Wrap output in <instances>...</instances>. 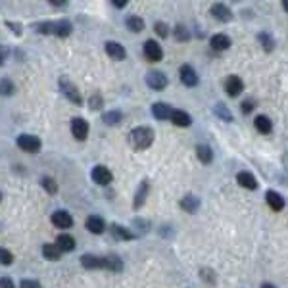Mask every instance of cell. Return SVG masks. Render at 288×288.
Returning <instances> with one entry per match:
<instances>
[{"instance_id": "6da1fadb", "label": "cell", "mask_w": 288, "mask_h": 288, "mask_svg": "<svg viewBox=\"0 0 288 288\" xmlns=\"http://www.w3.org/2000/svg\"><path fill=\"white\" fill-rule=\"evenodd\" d=\"M129 142L135 150H146L154 142V129L152 127H135L129 133Z\"/></svg>"}, {"instance_id": "7a4b0ae2", "label": "cell", "mask_w": 288, "mask_h": 288, "mask_svg": "<svg viewBox=\"0 0 288 288\" xmlns=\"http://www.w3.org/2000/svg\"><path fill=\"white\" fill-rule=\"evenodd\" d=\"M60 90H62V94H64L71 104L83 106V96H81V92L77 90V86H75L67 77H60Z\"/></svg>"}, {"instance_id": "3957f363", "label": "cell", "mask_w": 288, "mask_h": 288, "mask_svg": "<svg viewBox=\"0 0 288 288\" xmlns=\"http://www.w3.org/2000/svg\"><path fill=\"white\" fill-rule=\"evenodd\" d=\"M16 144H18V148H22L23 152H29V154H35L41 150V139L35 135H20Z\"/></svg>"}, {"instance_id": "277c9868", "label": "cell", "mask_w": 288, "mask_h": 288, "mask_svg": "<svg viewBox=\"0 0 288 288\" xmlns=\"http://www.w3.org/2000/svg\"><path fill=\"white\" fill-rule=\"evenodd\" d=\"M142 52H144V58L152 62V64H156V62H161V58H163V48L160 46V43H156L154 39H150L144 43V48H142Z\"/></svg>"}, {"instance_id": "5b68a950", "label": "cell", "mask_w": 288, "mask_h": 288, "mask_svg": "<svg viewBox=\"0 0 288 288\" xmlns=\"http://www.w3.org/2000/svg\"><path fill=\"white\" fill-rule=\"evenodd\" d=\"M146 85L152 88V90H163L165 86L169 85V79L163 71H150L146 75Z\"/></svg>"}, {"instance_id": "8992f818", "label": "cell", "mask_w": 288, "mask_h": 288, "mask_svg": "<svg viewBox=\"0 0 288 288\" xmlns=\"http://www.w3.org/2000/svg\"><path fill=\"white\" fill-rule=\"evenodd\" d=\"M242 90H244V81H242L238 75H229V77L225 79V92L231 96V98L238 96Z\"/></svg>"}, {"instance_id": "52a82bcc", "label": "cell", "mask_w": 288, "mask_h": 288, "mask_svg": "<svg viewBox=\"0 0 288 288\" xmlns=\"http://www.w3.org/2000/svg\"><path fill=\"white\" fill-rule=\"evenodd\" d=\"M90 177L100 186H106V184H110V182L114 181V175H112V171L108 169L106 165H96L94 169H92V173H90Z\"/></svg>"}, {"instance_id": "ba28073f", "label": "cell", "mask_w": 288, "mask_h": 288, "mask_svg": "<svg viewBox=\"0 0 288 288\" xmlns=\"http://www.w3.org/2000/svg\"><path fill=\"white\" fill-rule=\"evenodd\" d=\"M179 79H181V83L184 86H196L198 85V73L194 71V67L188 64L181 65V69H179Z\"/></svg>"}, {"instance_id": "9c48e42d", "label": "cell", "mask_w": 288, "mask_h": 288, "mask_svg": "<svg viewBox=\"0 0 288 288\" xmlns=\"http://www.w3.org/2000/svg\"><path fill=\"white\" fill-rule=\"evenodd\" d=\"M50 221H52L58 229H69V227H73V217H71V214H67L65 210H56V212L50 215Z\"/></svg>"}, {"instance_id": "30bf717a", "label": "cell", "mask_w": 288, "mask_h": 288, "mask_svg": "<svg viewBox=\"0 0 288 288\" xmlns=\"http://www.w3.org/2000/svg\"><path fill=\"white\" fill-rule=\"evenodd\" d=\"M210 14L214 16L215 20H219V22H231L233 20V12L227 8V4H223V2H215V4H212V8H210Z\"/></svg>"}, {"instance_id": "8fae6325", "label": "cell", "mask_w": 288, "mask_h": 288, "mask_svg": "<svg viewBox=\"0 0 288 288\" xmlns=\"http://www.w3.org/2000/svg\"><path fill=\"white\" fill-rule=\"evenodd\" d=\"M88 131H90V127L83 118L71 119V133H73V137L77 140H85L88 137Z\"/></svg>"}, {"instance_id": "7c38bea8", "label": "cell", "mask_w": 288, "mask_h": 288, "mask_svg": "<svg viewBox=\"0 0 288 288\" xmlns=\"http://www.w3.org/2000/svg\"><path fill=\"white\" fill-rule=\"evenodd\" d=\"M106 54L112 60H118V62L127 58V50L123 48V44L116 43V41H108L106 43Z\"/></svg>"}, {"instance_id": "4fadbf2b", "label": "cell", "mask_w": 288, "mask_h": 288, "mask_svg": "<svg viewBox=\"0 0 288 288\" xmlns=\"http://www.w3.org/2000/svg\"><path fill=\"white\" fill-rule=\"evenodd\" d=\"M86 229L92 233V235H102L104 231H106V221L100 217V215H88L86 217Z\"/></svg>"}, {"instance_id": "5bb4252c", "label": "cell", "mask_w": 288, "mask_h": 288, "mask_svg": "<svg viewBox=\"0 0 288 288\" xmlns=\"http://www.w3.org/2000/svg\"><path fill=\"white\" fill-rule=\"evenodd\" d=\"M81 265L85 269H106V257L85 254V256H81Z\"/></svg>"}, {"instance_id": "9a60e30c", "label": "cell", "mask_w": 288, "mask_h": 288, "mask_svg": "<svg viewBox=\"0 0 288 288\" xmlns=\"http://www.w3.org/2000/svg\"><path fill=\"white\" fill-rule=\"evenodd\" d=\"M148 192H150V182L148 181H142L139 184V188H137L135 200H133V208H135V210H140V208L144 206L146 198H148Z\"/></svg>"}, {"instance_id": "2e32d148", "label": "cell", "mask_w": 288, "mask_h": 288, "mask_svg": "<svg viewBox=\"0 0 288 288\" xmlns=\"http://www.w3.org/2000/svg\"><path fill=\"white\" fill-rule=\"evenodd\" d=\"M171 114H173V108L165 102H156L152 106V116L160 121H165V119H171Z\"/></svg>"}, {"instance_id": "e0dca14e", "label": "cell", "mask_w": 288, "mask_h": 288, "mask_svg": "<svg viewBox=\"0 0 288 288\" xmlns=\"http://www.w3.org/2000/svg\"><path fill=\"white\" fill-rule=\"evenodd\" d=\"M236 182H238L242 188H248V190H256L257 188L256 177H254L250 171H240V173L236 175Z\"/></svg>"}, {"instance_id": "ac0fdd59", "label": "cell", "mask_w": 288, "mask_h": 288, "mask_svg": "<svg viewBox=\"0 0 288 288\" xmlns=\"http://www.w3.org/2000/svg\"><path fill=\"white\" fill-rule=\"evenodd\" d=\"M210 44H212V48L217 50V52H223L227 48H231V39L225 35V33H215L214 37L210 39Z\"/></svg>"}, {"instance_id": "d6986e66", "label": "cell", "mask_w": 288, "mask_h": 288, "mask_svg": "<svg viewBox=\"0 0 288 288\" xmlns=\"http://www.w3.org/2000/svg\"><path fill=\"white\" fill-rule=\"evenodd\" d=\"M171 121H173V125H177V127H190L192 125L190 114H186L184 110H173Z\"/></svg>"}, {"instance_id": "ffe728a7", "label": "cell", "mask_w": 288, "mask_h": 288, "mask_svg": "<svg viewBox=\"0 0 288 288\" xmlns=\"http://www.w3.org/2000/svg\"><path fill=\"white\" fill-rule=\"evenodd\" d=\"M265 200L269 204V208L273 210V212H280V210H284V198L278 194L277 190H269L265 194Z\"/></svg>"}, {"instance_id": "44dd1931", "label": "cell", "mask_w": 288, "mask_h": 288, "mask_svg": "<svg viewBox=\"0 0 288 288\" xmlns=\"http://www.w3.org/2000/svg\"><path fill=\"white\" fill-rule=\"evenodd\" d=\"M179 206H181L186 214H196V212H198V208H200V198H198V196H194V194H186V196L181 200Z\"/></svg>"}, {"instance_id": "7402d4cb", "label": "cell", "mask_w": 288, "mask_h": 288, "mask_svg": "<svg viewBox=\"0 0 288 288\" xmlns=\"http://www.w3.org/2000/svg\"><path fill=\"white\" fill-rule=\"evenodd\" d=\"M110 233H112V236H114L116 240H133V238L137 236L133 231H129V229H125V227H121V225L118 223H114L110 227Z\"/></svg>"}, {"instance_id": "603a6c76", "label": "cell", "mask_w": 288, "mask_h": 288, "mask_svg": "<svg viewBox=\"0 0 288 288\" xmlns=\"http://www.w3.org/2000/svg\"><path fill=\"white\" fill-rule=\"evenodd\" d=\"M56 246L60 248V252H73L75 250V238L71 235H60L56 238Z\"/></svg>"}, {"instance_id": "cb8c5ba5", "label": "cell", "mask_w": 288, "mask_h": 288, "mask_svg": "<svg viewBox=\"0 0 288 288\" xmlns=\"http://www.w3.org/2000/svg\"><path fill=\"white\" fill-rule=\"evenodd\" d=\"M254 127L256 131H259L261 135H269L271 131H273V121L267 118V116H257L254 119Z\"/></svg>"}, {"instance_id": "d4e9b609", "label": "cell", "mask_w": 288, "mask_h": 288, "mask_svg": "<svg viewBox=\"0 0 288 288\" xmlns=\"http://www.w3.org/2000/svg\"><path fill=\"white\" fill-rule=\"evenodd\" d=\"M54 35L60 37V39L69 37V35H71V23L67 22V20H58V22H54Z\"/></svg>"}, {"instance_id": "484cf974", "label": "cell", "mask_w": 288, "mask_h": 288, "mask_svg": "<svg viewBox=\"0 0 288 288\" xmlns=\"http://www.w3.org/2000/svg\"><path fill=\"white\" fill-rule=\"evenodd\" d=\"M196 156H198V160L202 161V163H212L214 161V150L210 148L208 144H198L196 146Z\"/></svg>"}, {"instance_id": "4316f807", "label": "cell", "mask_w": 288, "mask_h": 288, "mask_svg": "<svg viewBox=\"0 0 288 288\" xmlns=\"http://www.w3.org/2000/svg\"><path fill=\"white\" fill-rule=\"evenodd\" d=\"M125 25H127V29L131 33L144 31V20L139 18V16H129L127 20H125Z\"/></svg>"}, {"instance_id": "83f0119b", "label": "cell", "mask_w": 288, "mask_h": 288, "mask_svg": "<svg viewBox=\"0 0 288 288\" xmlns=\"http://www.w3.org/2000/svg\"><path fill=\"white\" fill-rule=\"evenodd\" d=\"M257 41H259V44L263 46L265 52H273V50H275V39H273L267 31L257 33Z\"/></svg>"}, {"instance_id": "f1b7e54d", "label": "cell", "mask_w": 288, "mask_h": 288, "mask_svg": "<svg viewBox=\"0 0 288 288\" xmlns=\"http://www.w3.org/2000/svg\"><path fill=\"white\" fill-rule=\"evenodd\" d=\"M43 256L48 259V261H58L62 257V252L56 244H44L43 246Z\"/></svg>"}, {"instance_id": "f546056e", "label": "cell", "mask_w": 288, "mask_h": 288, "mask_svg": "<svg viewBox=\"0 0 288 288\" xmlns=\"http://www.w3.org/2000/svg\"><path fill=\"white\" fill-rule=\"evenodd\" d=\"M121 119H123V114L118 112V110L106 112V114L102 116V121H104L106 125H118V123H121Z\"/></svg>"}, {"instance_id": "4dcf8cb0", "label": "cell", "mask_w": 288, "mask_h": 288, "mask_svg": "<svg viewBox=\"0 0 288 288\" xmlns=\"http://www.w3.org/2000/svg\"><path fill=\"white\" fill-rule=\"evenodd\" d=\"M214 114L217 116V118H221L223 121H227V123H231L233 121V114L227 110V106H225L223 102H219V104H215L214 108Z\"/></svg>"}, {"instance_id": "1f68e13d", "label": "cell", "mask_w": 288, "mask_h": 288, "mask_svg": "<svg viewBox=\"0 0 288 288\" xmlns=\"http://www.w3.org/2000/svg\"><path fill=\"white\" fill-rule=\"evenodd\" d=\"M106 269L108 271H114V273H121V271H123V261L116 256H108L106 257Z\"/></svg>"}, {"instance_id": "d6a6232c", "label": "cell", "mask_w": 288, "mask_h": 288, "mask_svg": "<svg viewBox=\"0 0 288 288\" xmlns=\"http://www.w3.org/2000/svg\"><path fill=\"white\" fill-rule=\"evenodd\" d=\"M173 35H175V39H177L179 43H186V41L190 39V33H188V29H186L184 25H177V27L173 29Z\"/></svg>"}, {"instance_id": "836d02e7", "label": "cell", "mask_w": 288, "mask_h": 288, "mask_svg": "<svg viewBox=\"0 0 288 288\" xmlns=\"http://www.w3.org/2000/svg\"><path fill=\"white\" fill-rule=\"evenodd\" d=\"M41 186H43L48 194H56V192H58V184H56V181H54L52 177H43V179H41Z\"/></svg>"}, {"instance_id": "e575fe53", "label": "cell", "mask_w": 288, "mask_h": 288, "mask_svg": "<svg viewBox=\"0 0 288 288\" xmlns=\"http://www.w3.org/2000/svg\"><path fill=\"white\" fill-rule=\"evenodd\" d=\"M14 83H12L10 79H2L0 81V96H12L14 94Z\"/></svg>"}, {"instance_id": "d590c367", "label": "cell", "mask_w": 288, "mask_h": 288, "mask_svg": "<svg viewBox=\"0 0 288 288\" xmlns=\"http://www.w3.org/2000/svg\"><path fill=\"white\" fill-rule=\"evenodd\" d=\"M35 31H37V33H43V35H48V33H52V35H54V22L35 23Z\"/></svg>"}, {"instance_id": "8d00e7d4", "label": "cell", "mask_w": 288, "mask_h": 288, "mask_svg": "<svg viewBox=\"0 0 288 288\" xmlns=\"http://www.w3.org/2000/svg\"><path fill=\"white\" fill-rule=\"evenodd\" d=\"M0 263L2 265H12L14 263V254L6 248H0Z\"/></svg>"}, {"instance_id": "74e56055", "label": "cell", "mask_w": 288, "mask_h": 288, "mask_svg": "<svg viewBox=\"0 0 288 288\" xmlns=\"http://www.w3.org/2000/svg\"><path fill=\"white\" fill-rule=\"evenodd\" d=\"M154 31L158 33V37H161V39H165V37L169 35V27H167V23L158 22V23H156V25H154Z\"/></svg>"}, {"instance_id": "f35d334b", "label": "cell", "mask_w": 288, "mask_h": 288, "mask_svg": "<svg viewBox=\"0 0 288 288\" xmlns=\"http://www.w3.org/2000/svg\"><path fill=\"white\" fill-rule=\"evenodd\" d=\"M200 277H202L208 284H215V273L212 269H200Z\"/></svg>"}, {"instance_id": "ab89813d", "label": "cell", "mask_w": 288, "mask_h": 288, "mask_svg": "<svg viewBox=\"0 0 288 288\" xmlns=\"http://www.w3.org/2000/svg\"><path fill=\"white\" fill-rule=\"evenodd\" d=\"M88 104H90V110H100V108L104 106V100H102L100 94H92L90 100H88Z\"/></svg>"}, {"instance_id": "60d3db41", "label": "cell", "mask_w": 288, "mask_h": 288, "mask_svg": "<svg viewBox=\"0 0 288 288\" xmlns=\"http://www.w3.org/2000/svg\"><path fill=\"white\" fill-rule=\"evenodd\" d=\"M20 288H43L39 280H33V278H23Z\"/></svg>"}, {"instance_id": "b9f144b4", "label": "cell", "mask_w": 288, "mask_h": 288, "mask_svg": "<svg viewBox=\"0 0 288 288\" xmlns=\"http://www.w3.org/2000/svg\"><path fill=\"white\" fill-rule=\"evenodd\" d=\"M254 108H256V102H254V100H244V102L240 104V110H242V114H250Z\"/></svg>"}, {"instance_id": "7bdbcfd3", "label": "cell", "mask_w": 288, "mask_h": 288, "mask_svg": "<svg viewBox=\"0 0 288 288\" xmlns=\"http://www.w3.org/2000/svg\"><path fill=\"white\" fill-rule=\"evenodd\" d=\"M6 27H8V29H12V31H14V35H18V37L22 35V25H20V23H16V22H6Z\"/></svg>"}, {"instance_id": "ee69618b", "label": "cell", "mask_w": 288, "mask_h": 288, "mask_svg": "<svg viewBox=\"0 0 288 288\" xmlns=\"http://www.w3.org/2000/svg\"><path fill=\"white\" fill-rule=\"evenodd\" d=\"M8 54H10V48H8V46H4V44H0V65L6 62Z\"/></svg>"}, {"instance_id": "f6af8a7d", "label": "cell", "mask_w": 288, "mask_h": 288, "mask_svg": "<svg viewBox=\"0 0 288 288\" xmlns=\"http://www.w3.org/2000/svg\"><path fill=\"white\" fill-rule=\"evenodd\" d=\"M0 288H16V286H14V280L10 277H2L0 278Z\"/></svg>"}, {"instance_id": "bcb514c9", "label": "cell", "mask_w": 288, "mask_h": 288, "mask_svg": "<svg viewBox=\"0 0 288 288\" xmlns=\"http://www.w3.org/2000/svg\"><path fill=\"white\" fill-rule=\"evenodd\" d=\"M50 6H54V8H65L67 6V2H50Z\"/></svg>"}, {"instance_id": "7dc6e473", "label": "cell", "mask_w": 288, "mask_h": 288, "mask_svg": "<svg viewBox=\"0 0 288 288\" xmlns=\"http://www.w3.org/2000/svg\"><path fill=\"white\" fill-rule=\"evenodd\" d=\"M112 4H114V6H116V8H125V6H127V2H125V0H123V2H121V0H114V2H112Z\"/></svg>"}, {"instance_id": "c3c4849f", "label": "cell", "mask_w": 288, "mask_h": 288, "mask_svg": "<svg viewBox=\"0 0 288 288\" xmlns=\"http://www.w3.org/2000/svg\"><path fill=\"white\" fill-rule=\"evenodd\" d=\"M282 8H284V12L288 14V0H284V2H282Z\"/></svg>"}, {"instance_id": "681fc988", "label": "cell", "mask_w": 288, "mask_h": 288, "mask_svg": "<svg viewBox=\"0 0 288 288\" xmlns=\"http://www.w3.org/2000/svg\"><path fill=\"white\" fill-rule=\"evenodd\" d=\"M261 288H275L273 284H269V282H265V284H261Z\"/></svg>"}, {"instance_id": "f907efd6", "label": "cell", "mask_w": 288, "mask_h": 288, "mask_svg": "<svg viewBox=\"0 0 288 288\" xmlns=\"http://www.w3.org/2000/svg\"><path fill=\"white\" fill-rule=\"evenodd\" d=\"M0 202H2V194H0Z\"/></svg>"}]
</instances>
